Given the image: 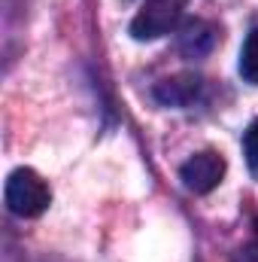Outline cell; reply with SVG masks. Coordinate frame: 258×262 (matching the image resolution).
<instances>
[{
    "label": "cell",
    "mask_w": 258,
    "mask_h": 262,
    "mask_svg": "<svg viewBox=\"0 0 258 262\" xmlns=\"http://www.w3.org/2000/svg\"><path fill=\"white\" fill-rule=\"evenodd\" d=\"M197 95H200V79L192 73H183L155 85V101H161L164 107H189Z\"/></svg>",
    "instance_id": "cell-5"
},
{
    "label": "cell",
    "mask_w": 258,
    "mask_h": 262,
    "mask_svg": "<svg viewBox=\"0 0 258 262\" xmlns=\"http://www.w3.org/2000/svg\"><path fill=\"white\" fill-rule=\"evenodd\" d=\"M240 76L249 85H258V28L249 31V37L240 49Z\"/></svg>",
    "instance_id": "cell-6"
},
{
    "label": "cell",
    "mask_w": 258,
    "mask_h": 262,
    "mask_svg": "<svg viewBox=\"0 0 258 262\" xmlns=\"http://www.w3.org/2000/svg\"><path fill=\"white\" fill-rule=\"evenodd\" d=\"M243 152H246L249 171L258 177V119H252L249 128H246V134H243Z\"/></svg>",
    "instance_id": "cell-7"
},
{
    "label": "cell",
    "mask_w": 258,
    "mask_h": 262,
    "mask_svg": "<svg viewBox=\"0 0 258 262\" xmlns=\"http://www.w3.org/2000/svg\"><path fill=\"white\" fill-rule=\"evenodd\" d=\"M186 12V0H146L131 21L134 40H158L170 34Z\"/></svg>",
    "instance_id": "cell-2"
},
{
    "label": "cell",
    "mask_w": 258,
    "mask_h": 262,
    "mask_svg": "<svg viewBox=\"0 0 258 262\" xmlns=\"http://www.w3.org/2000/svg\"><path fill=\"white\" fill-rule=\"evenodd\" d=\"M216 28L210 25V21H203V18H192V21H186L183 25V31H179V52L186 55V58H200V55H207L213 46H216Z\"/></svg>",
    "instance_id": "cell-4"
},
{
    "label": "cell",
    "mask_w": 258,
    "mask_h": 262,
    "mask_svg": "<svg viewBox=\"0 0 258 262\" xmlns=\"http://www.w3.org/2000/svg\"><path fill=\"white\" fill-rule=\"evenodd\" d=\"M3 198H6V207L15 213V216H40L49 201H52V192L46 186V180L31 171V168H18L9 174L6 180V189H3Z\"/></svg>",
    "instance_id": "cell-1"
},
{
    "label": "cell",
    "mask_w": 258,
    "mask_h": 262,
    "mask_svg": "<svg viewBox=\"0 0 258 262\" xmlns=\"http://www.w3.org/2000/svg\"><path fill=\"white\" fill-rule=\"evenodd\" d=\"M179 177H183V186L194 192V195H207L213 192L222 177H225V159L213 149H203V152H194L192 159L179 168Z\"/></svg>",
    "instance_id": "cell-3"
},
{
    "label": "cell",
    "mask_w": 258,
    "mask_h": 262,
    "mask_svg": "<svg viewBox=\"0 0 258 262\" xmlns=\"http://www.w3.org/2000/svg\"><path fill=\"white\" fill-rule=\"evenodd\" d=\"M249 250H252V259L258 262V220H255V226H252V244H249Z\"/></svg>",
    "instance_id": "cell-8"
}]
</instances>
